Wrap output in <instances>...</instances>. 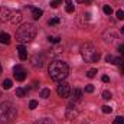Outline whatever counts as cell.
Returning <instances> with one entry per match:
<instances>
[{
	"instance_id": "6da1fadb",
	"label": "cell",
	"mask_w": 124,
	"mask_h": 124,
	"mask_svg": "<svg viewBox=\"0 0 124 124\" xmlns=\"http://www.w3.org/2000/svg\"><path fill=\"white\" fill-rule=\"evenodd\" d=\"M48 72H49V77L54 79V81H63L68 74H69V68L68 65L63 61H54L51 62L49 68H48Z\"/></svg>"
},
{
	"instance_id": "7402d4cb",
	"label": "cell",
	"mask_w": 124,
	"mask_h": 124,
	"mask_svg": "<svg viewBox=\"0 0 124 124\" xmlns=\"http://www.w3.org/2000/svg\"><path fill=\"white\" fill-rule=\"evenodd\" d=\"M48 39H49L51 43H58V42H59V38H58V36H49Z\"/></svg>"
},
{
	"instance_id": "484cf974",
	"label": "cell",
	"mask_w": 124,
	"mask_h": 124,
	"mask_svg": "<svg viewBox=\"0 0 124 124\" xmlns=\"http://www.w3.org/2000/svg\"><path fill=\"white\" fill-rule=\"evenodd\" d=\"M102 98H104V100H111V93L104 91V93H102Z\"/></svg>"
},
{
	"instance_id": "7a4b0ae2",
	"label": "cell",
	"mask_w": 124,
	"mask_h": 124,
	"mask_svg": "<svg viewBox=\"0 0 124 124\" xmlns=\"http://www.w3.org/2000/svg\"><path fill=\"white\" fill-rule=\"evenodd\" d=\"M36 33H38V29H36V26L33 23H25L17 29L16 39L19 42H29L36 36Z\"/></svg>"
},
{
	"instance_id": "8fae6325",
	"label": "cell",
	"mask_w": 124,
	"mask_h": 124,
	"mask_svg": "<svg viewBox=\"0 0 124 124\" xmlns=\"http://www.w3.org/2000/svg\"><path fill=\"white\" fill-rule=\"evenodd\" d=\"M0 43L9 45V43H10V35H9V33H4V32H1V33H0Z\"/></svg>"
},
{
	"instance_id": "e575fe53",
	"label": "cell",
	"mask_w": 124,
	"mask_h": 124,
	"mask_svg": "<svg viewBox=\"0 0 124 124\" xmlns=\"http://www.w3.org/2000/svg\"><path fill=\"white\" fill-rule=\"evenodd\" d=\"M59 1H62V0H59Z\"/></svg>"
},
{
	"instance_id": "7c38bea8",
	"label": "cell",
	"mask_w": 124,
	"mask_h": 124,
	"mask_svg": "<svg viewBox=\"0 0 124 124\" xmlns=\"http://www.w3.org/2000/svg\"><path fill=\"white\" fill-rule=\"evenodd\" d=\"M72 98H74V101H79V100L82 98V91H81L79 88H75V90L72 91Z\"/></svg>"
},
{
	"instance_id": "ac0fdd59",
	"label": "cell",
	"mask_w": 124,
	"mask_h": 124,
	"mask_svg": "<svg viewBox=\"0 0 124 124\" xmlns=\"http://www.w3.org/2000/svg\"><path fill=\"white\" fill-rule=\"evenodd\" d=\"M114 124H124V117L123 116H118L114 118Z\"/></svg>"
},
{
	"instance_id": "f1b7e54d",
	"label": "cell",
	"mask_w": 124,
	"mask_h": 124,
	"mask_svg": "<svg viewBox=\"0 0 124 124\" xmlns=\"http://www.w3.org/2000/svg\"><path fill=\"white\" fill-rule=\"evenodd\" d=\"M118 52H120V55L124 58V45H120L118 46Z\"/></svg>"
},
{
	"instance_id": "4fadbf2b",
	"label": "cell",
	"mask_w": 124,
	"mask_h": 124,
	"mask_svg": "<svg viewBox=\"0 0 124 124\" xmlns=\"http://www.w3.org/2000/svg\"><path fill=\"white\" fill-rule=\"evenodd\" d=\"M65 10H66L68 13H74L75 7H74V4H72V0H66V7H65Z\"/></svg>"
},
{
	"instance_id": "e0dca14e",
	"label": "cell",
	"mask_w": 124,
	"mask_h": 124,
	"mask_svg": "<svg viewBox=\"0 0 124 124\" xmlns=\"http://www.w3.org/2000/svg\"><path fill=\"white\" fill-rule=\"evenodd\" d=\"M1 87H3L4 90H10V88H12V81H10V79H4L3 84H1Z\"/></svg>"
},
{
	"instance_id": "1f68e13d",
	"label": "cell",
	"mask_w": 124,
	"mask_h": 124,
	"mask_svg": "<svg viewBox=\"0 0 124 124\" xmlns=\"http://www.w3.org/2000/svg\"><path fill=\"white\" fill-rule=\"evenodd\" d=\"M120 68H121V74L124 75V62L121 63V65H120Z\"/></svg>"
},
{
	"instance_id": "83f0119b",
	"label": "cell",
	"mask_w": 124,
	"mask_h": 124,
	"mask_svg": "<svg viewBox=\"0 0 124 124\" xmlns=\"http://www.w3.org/2000/svg\"><path fill=\"white\" fill-rule=\"evenodd\" d=\"M93 91H94L93 85H87V87H85V93H93Z\"/></svg>"
},
{
	"instance_id": "ffe728a7",
	"label": "cell",
	"mask_w": 124,
	"mask_h": 124,
	"mask_svg": "<svg viewBox=\"0 0 124 124\" xmlns=\"http://www.w3.org/2000/svg\"><path fill=\"white\" fill-rule=\"evenodd\" d=\"M95 74H97V69H90V71H88V72H87V77H88V78H94V77H95Z\"/></svg>"
},
{
	"instance_id": "52a82bcc",
	"label": "cell",
	"mask_w": 124,
	"mask_h": 124,
	"mask_svg": "<svg viewBox=\"0 0 124 124\" xmlns=\"http://www.w3.org/2000/svg\"><path fill=\"white\" fill-rule=\"evenodd\" d=\"M12 16H13V12L7 7H1L0 10V19L1 20H12Z\"/></svg>"
},
{
	"instance_id": "8992f818",
	"label": "cell",
	"mask_w": 124,
	"mask_h": 124,
	"mask_svg": "<svg viewBox=\"0 0 124 124\" xmlns=\"http://www.w3.org/2000/svg\"><path fill=\"white\" fill-rule=\"evenodd\" d=\"M13 75L17 81H25L26 79V71L20 66V65H16L15 69H13Z\"/></svg>"
},
{
	"instance_id": "30bf717a",
	"label": "cell",
	"mask_w": 124,
	"mask_h": 124,
	"mask_svg": "<svg viewBox=\"0 0 124 124\" xmlns=\"http://www.w3.org/2000/svg\"><path fill=\"white\" fill-rule=\"evenodd\" d=\"M31 10H32V16H33V19H35V20L40 19V17H42V15H43V10H42V9H38V7H31Z\"/></svg>"
},
{
	"instance_id": "cb8c5ba5",
	"label": "cell",
	"mask_w": 124,
	"mask_h": 124,
	"mask_svg": "<svg viewBox=\"0 0 124 124\" xmlns=\"http://www.w3.org/2000/svg\"><path fill=\"white\" fill-rule=\"evenodd\" d=\"M36 107H38V101H35V100H32L31 102H29V108H31V110H35Z\"/></svg>"
},
{
	"instance_id": "f546056e",
	"label": "cell",
	"mask_w": 124,
	"mask_h": 124,
	"mask_svg": "<svg viewBox=\"0 0 124 124\" xmlns=\"http://www.w3.org/2000/svg\"><path fill=\"white\" fill-rule=\"evenodd\" d=\"M77 1H78V3H85V4H90L93 0H77Z\"/></svg>"
},
{
	"instance_id": "9a60e30c",
	"label": "cell",
	"mask_w": 124,
	"mask_h": 124,
	"mask_svg": "<svg viewBox=\"0 0 124 124\" xmlns=\"http://www.w3.org/2000/svg\"><path fill=\"white\" fill-rule=\"evenodd\" d=\"M35 124H55L51 118H40L38 121H35Z\"/></svg>"
},
{
	"instance_id": "603a6c76",
	"label": "cell",
	"mask_w": 124,
	"mask_h": 124,
	"mask_svg": "<svg viewBox=\"0 0 124 124\" xmlns=\"http://www.w3.org/2000/svg\"><path fill=\"white\" fill-rule=\"evenodd\" d=\"M111 111H113V108H111V107H108V105H104V107H102V113H105V114H110Z\"/></svg>"
},
{
	"instance_id": "d4e9b609",
	"label": "cell",
	"mask_w": 124,
	"mask_h": 124,
	"mask_svg": "<svg viewBox=\"0 0 124 124\" xmlns=\"http://www.w3.org/2000/svg\"><path fill=\"white\" fill-rule=\"evenodd\" d=\"M117 19L118 20H124V10H118L117 12Z\"/></svg>"
},
{
	"instance_id": "44dd1931",
	"label": "cell",
	"mask_w": 124,
	"mask_h": 124,
	"mask_svg": "<svg viewBox=\"0 0 124 124\" xmlns=\"http://www.w3.org/2000/svg\"><path fill=\"white\" fill-rule=\"evenodd\" d=\"M102 10H104V13H105V15H108V16L113 13V9H111L110 6H104V9H102Z\"/></svg>"
},
{
	"instance_id": "277c9868",
	"label": "cell",
	"mask_w": 124,
	"mask_h": 124,
	"mask_svg": "<svg viewBox=\"0 0 124 124\" xmlns=\"http://www.w3.org/2000/svg\"><path fill=\"white\" fill-rule=\"evenodd\" d=\"M15 117H16V108L13 107V104L9 101L1 102L0 104V121L7 123V121H12Z\"/></svg>"
},
{
	"instance_id": "5bb4252c",
	"label": "cell",
	"mask_w": 124,
	"mask_h": 124,
	"mask_svg": "<svg viewBox=\"0 0 124 124\" xmlns=\"http://www.w3.org/2000/svg\"><path fill=\"white\" fill-rule=\"evenodd\" d=\"M28 91H29V88H17L16 90V97H25Z\"/></svg>"
},
{
	"instance_id": "5b68a950",
	"label": "cell",
	"mask_w": 124,
	"mask_h": 124,
	"mask_svg": "<svg viewBox=\"0 0 124 124\" xmlns=\"http://www.w3.org/2000/svg\"><path fill=\"white\" fill-rule=\"evenodd\" d=\"M56 91H58V95L62 97V98H68V97L71 95L69 84H68V82H65V81H61V82H59V85H58Z\"/></svg>"
},
{
	"instance_id": "9c48e42d",
	"label": "cell",
	"mask_w": 124,
	"mask_h": 124,
	"mask_svg": "<svg viewBox=\"0 0 124 124\" xmlns=\"http://www.w3.org/2000/svg\"><path fill=\"white\" fill-rule=\"evenodd\" d=\"M17 54H19L20 61H26V59H28V51H26V48H25L23 45H20V46L17 48Z\"/></svg>"
},
{
	"instance_id": "4316f807",
	"label": "cell",
	"mask_w": 124,
	"mask_h": 124,
	"mask_svg": "<svg viewBox=\"0 0 124 124\" xmlns=\"http://www.w3.org/2000/svg\"><path fill=\"white\" fill-rule=\"evenodd\" d=\"M59 3H61V1H59V0H54V1H51V6H52V7H54V9H56V7H58V6H59Z\"/></svg>"
},
{
	"instance_id": "4dcf8cb0",
	"label": "cell",
	"mask_w": 124,
	"mask_h": 124,
	"mask_svg": "<svg viewBox=\"0 0 124 124\" xmlns=\"http://www.w3.org/2000/svg\"><path fill=\"white\" fill-rule=\"evenodd\" d=\"M108 81H110V78H108L107 75H104V77H102V82H108Z\"/></svg>"
},
{
	"instance_id": "3957f363",
	"label": "cell",
	"mask_w": 124,
	"mask_h": 124,
	"mask_svg": "<svg viewBox=\"0 0 124 124\" xmlns=\"http://www.w3.org/2000/svg\"><path fill=\"white\" fill-rule=\"evenodd\" d=\"M81 55L85 62H98L100 59V51L94 46L93 43H85L81 46Z\"/></svg>"
},
{
	"instance_id": "d6a6232c",
	"label": "cell",
	"mask_w": 124,
	"mask_h": 124,
	"mask_svg": "<svg viewBox=\"0 0 124 124\" xmlns=\"http://www.w3.org/2000/svg\"><path fill=\"white\" fill-rule=\"evenodd\" d=\"M0 74H1V65H0Z\"/></svg>"
},
{
	"instance_id": "ba28073f",
	"label": "cell",
	"mask_w": 124,
	"mask_h": 124,
	"mask_svg": "<svg viewBox=\"0 0 124 124\" xmlns=\"http://www.w3.org/2000/svg\"><path fill=\"white\" fill-rule=\"evenodd\" d=\"M105 61L110 62V63H114V65H121V63L124 62V58H123V56H118V58H116V56H113V55H107Z\"/></svg>"
},
{
	"instance_id": "d6986e66",
	"label": "cell",
	"mask_w": 124,
	"mask_h": 124,
	"mask_svg": "<svg viewBox=\"0 0 124 124\" xmlns=\"http://www.w3.org/2000/svg\"><path fill=\"white\" fill-rule=\"evenodd\" d=\"M48 23H49V26H55V25H58V23H59V19H58V17H52Z\"/></svg>"
},
{
	"instance_id": "2e32d148",
	"label": "cell",
	"mask_w": 124,
	"mask_h": 124,
	"mask_svg": "<svg viewBox=\"0 0 124 124\" xmlns=\"http://www.w3.org/2000/svg\"><path fill=\"white\" fill-rule=\"evenodd\" d=\"M40 97H42V98H49V97H51V90L43 88V90L40 91Z\"/></svg>"
},
{
	"instance_id": "836d02e7",
	"label": "cell",
	"mask_w": 124,
	"mask_h": 124,
	"mask_svg": "<svg viewBox=\"0 0 124 124\" xmlns=\"http://www.w3.org/2000/svg\"><path fill=\"white\" fill-rule=\"evenodd\" d=\"M121 32H123V33H124V26H123V29H121Z\"/></svg>"
}]
</instances>
